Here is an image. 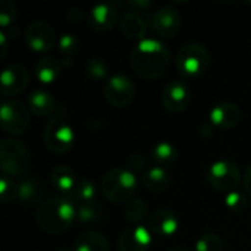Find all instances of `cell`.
Segmentation results:
<instances>
[{
  "label": "cell",
  "instance_id": "obj_8",
  "mask_svg": "<svg viewBox=\"0 0 251 251\" xmlns=\"http://www.w3.org/2000/svg\"><path fill=\"white\" fill-rule=\"evenodd\" d=\"M137 88L134 81L122 74L112 75L104 84V97L115 107L128 106L135 97Z\"/></svg>",
  "mask_w": 251,
  "mask_h": 251
},
{
  "label": "cell",
  "instance_id": "obj_21",
  "mask_svg": "<svg viewBox=\"0 0 251 251\" xmlns=\"http://www.w3.org/2000/svg\"><path fill=\"white\" fill-rule=\"evenodd\" d=\"M28 107L37 116H47L54 110L56 103L49 91L35 90L28 96Z\"/></svg>",
  "mask_w": 251,
  "mask_h": 251
},
{
  "label": "cell",
  "instance_id": "obj_33",
  "mask_svg": "<svg viewBox=\"0 0 251 251\" xmlns=\"http://www.w3.org/2000/svg\"><path fill=\"white\" fill-rule=\"evenodd\" d=\"M59 50L66 56H72L79 50V40L74 34L66 32L59 38Z\"/></svg>",
  "mask_w": 251,
  "mask_h": 251
},
{
  "label": "cell",
  "instance_id": "obj_6",
  "mask_svg": "<svg viewBox=\"0 0 251 251\" xmlns=\"http://www.w3.org/2000/svg\"><path fill=\"white\" fill-rule=\"evenodd\" d=\"M62 112L65 110L60 109L54 113L53 118H50L44 131V143L47 149L57 154H63L71 150L75 140L74 129L68 124L66 116Z\"/></svg>",
  "mask_w": 251,
  "mask_h": 251
},
{
  "label": "cell",
  "instance_id": "obj_36",
  "mask_svg": "<svg viewBox=\"0 0 251 251\" xmlns=\"http://www.w3.org/2000/svg\"><path fill=\"white\" fill-rule=\"evenodd\" d=\"M244 188H246L247 194L251 197V165L247 168L246 175H244Z\"/></svg>",
  "mask_w": 251,
  "mask_h": 251
},
{
  "label": "cell",
  "instance_id": "obj_19",
  "mask_svg": "<svg viewBox=\"0 0 251 251\" xmlns=\"http://www.w3.org/2000/svg\"><path fill=\"white\" fill-rule=\"evenodd\" d=\"M141 184L150 193H162V191L168 190V187L171 184V176L165 168L154 166V168L149 169L141 176Z\"/></svg>",
  "mask_w": 251,
  "mask_h": 251
},
{
  "label": "cell",
  "instance_id": "obj_15",
  "mask_svg": "<svg viewBox=\"0 0 251 251\" xmlns=\"http://www.w3.org/2000/svg\"><path fill=\"white\" fill-rule=\"evenodd\" d=\"M241 119V110L237 104L229 101L218 103L210 110V124L219 129H232Z\"/></svg>",
  "mask_w": 251,
  "mask_h": 251
},
{
  "label": "cell",
  "instance_id": "obj_9",
  "mask_svg": "<svg viewBox=\"0 0 251 251\" xmlns=\"http://www.w3.org/2000/svg\"><path fill=\"white\" fill-rule=\"evenodd\" d=\"M0 122L6 132L12 135H21L28 128L29 115L21 101L9 100L4 101L0 107Z\"/></svg>",
  "mask_w": 251,
  "mask_h": 251
},
{
  "label": "cell",
  "instance_id": "obj_12",
  "mask_svg": "<svg viewBox=\"0 0 251 251\" xmlns=\"http://www.w3.org/2000/svg\"><path fill=\"white\" fill-rule=\"evenodd\" d=\"M151 232L141 225L128 226L118 240L119 251H149L151 246Z\"/></svg>",
  "mask_w": 251,
  "mask_h": 251
},
{
  "label": "cell",
  "instance_id": "obj_24",
  "mask_svg": "<svg viewBox=\"0 0 251 251\" xmlns=\"http://www.w3.org/2000/svg\"><path fill=\"white\" fill-rule=\"evenodd\" d=\"M153 159L156 162L157 166L165 168V166H171L176 162L178 159V150L174 144L168 143V141H160L157 143L153 150H151Z\"/></svg>",
  "mask_w": 251,
  "mask_h": 251
},
{
  "label": "cell",
  "instance_id": "obj_37",
  "mask_svg": "<svg viewBox=\"0 0 251 251\" xmlns=\"http://www.w3.org/2000/svg\"><path fill=\"white\" fill-rule=\"evenodd\" d=\"M6 50H7L6 34L4 32H0V59H3L6 56Z\"/></svg>",
  "mask_w": 251,
  "mask_h": 251
},
{
  "label": "cell",
  "instance_id": "obj_10",
  "mask_svg": "<svg viewBox=\"0 0 251 251\" xmlns=\"http://www.w3.org/2000/svg\"><path fill=\"white\" fill-rule=\"evenodd\" d=\"M25 40L31 50L38 53H47L54 47L56 32L50 24L44 21H37L28 25L25 31Z\"/></svg>",
  "mask_w": 251,
  "mask_h": 251
},
{
  "label": "cell",
  "instance_id": "obj_4",
  "mask_svg": "<svg viewBox=\"0 0 251 251\" xmlns=\"http://www.w3.org/2000/svg\"><path fill=\"white\" fill-rule=\"evenodd\" d=\"M31 157L26 147L15 138L0 143V168L6 176H21L29 171Z\"/></svg>",
  "mask_w": 251,
  "mask_h": 251
},
{
  "label": "cell",
  "instance_id": "obj_40",
  "mask_svg": "<svg viewBox=\"0 0 251 251\" xmlns=\"http://www.w3.org/2000/svg\"><path fill=\"white\" fill-rule=\"evenodd\" d=\"M56 251H74V250H71L69 247H60V249H57Z\"/></svg>",
  "mask_w": 251,
  "mask_h": 251
},
{
  "label": "cell",
  "instance_id": "obj_26",
  "mask_svg": "<svg viewBox=\"0 0 251 251\" xmlns=\"http://www.w3.org/2000/svg\"><path fill=\"white\" fill-rule=\"evenodd\" d=\"M41 197V185L35 179H25L19 184V191H18V200L29 204Z\"/></svg>",
  "mask_w": 251,
  "mask_h": 251
},
{
  "label": "cell",
  "instance_id": "obj_38",
  "mask_svg": "<svg viewBox=\"0 0 251 251\" xmlns=\"http://www.w3.org/2000/svg\"><path fill=\"white\" fill-rule=\"evenodd\" d=\"M151 4L150 0H134V1H129V6L132 7H141V9H146Z\"/></svg>",
  "mask_w": 251,
  "mask_h": 251
},
{
  "label": "cell",
  "instance_id": "obj_18",
  "mask_svg": "<svg viewBox=\"0 0 251 251\" xmlns=\"http://www.w3.org/2000/svg\"><path fill=\"white\" fill-rule=\"evenodd\" d=\"M121 29L125 37L131 40H144V35L147 32V24L146 19L135 10L126 12L121 19Z\"/></svg>",
  "mask_w": 251,
  "mask_h": 251
},
{
  "label": "cell",
  "instance_id": "obj_22",
  "mask_svg": "<svg viewBox=\"0 0 251 251\" xmlns=\"http://www.w3.org/2000/svg\"><path fill=\"white\" fill-rule=\"evenodd\" d=\"M60 63L51 56L41 57L34 68L35 78L43 84H53L60 75Z\"/></svg>",
  "mask_w": 251,
  "mask_h": 251
},
{
  "label": "cell",
  "instance_id": "obj_32",
  "mask_svg": "<svg viewBox=\"0 0 251 251\" xmlns=\"http://www.w3.org/2000/svg\"><path fill=\"white\" fill-rule=\"evenodd\" d=\"M225 204H226V207L231 210V212H234V213H241V212H244V209L247 207V197L243 194V193H240V191H231V193H228L226 194V197H225Z\"/></svg>",
  "mask_w": 251,
  "mask_h": 251
},
{
  "label": "cell",
  "instance_id": "obj_3",
  "mask_svg": "<svg viewBox=\"0 0 251 251\" xmlns=\"http://www.w3.org/2000/svg\"><path fill=\"white\" fill-rule=\"evenodd\" d=\"M137 187V176L132 171L125 168H115L109 171L101 179V191L112 203H128L132 200Z\"/></svg>",
  "mask_w": 251,
  "mask_h": 251
},
{
  "label": "cell",
  "instance_id": "obj_31",
  "mask_svg": "<svg viewBox=\"0 0 251 251\" xmlns=\"http://www.w3.org/2000/svg\"><path fill=\"white\" fill-rule=\"evenodd\" d=\"M196 251H222V240L216 234H204L197 240Z\"/></svg>",
  "mask_w": 251,
  "mask_h": 251
},
{
  "label": "cell",
  "instance_id": "obj_17",
  "mask_svg": "<svg viewBox=\"0 0 251 251\" xmlns=\"http://www.w3.org/2000/svg\"><path fill=\"white\" fill-rule=\"evenodd\" d=\"M150 231L160 237H172L179 226L178 216L169 209L156 210L149 221Z\"/></svg>",
  "mask_w": 251,
  "mask_h": 251
},
{
  "label": "cell",
  "instance_id": "obj_16",
  "mask_svg": "<svg viewBox=\"0 0 251 251\" xmlns=\"http://www.w3.org/2000/svg\"><path fill=\"white\" fill-rule=\"evenodd\" d=\"M118 12L112 3H99L90 10V26L97 32H106L112 29L116 24Z\"/></svg>",
  "mask_w": 251,
  "mask_h": 251
},
{
  "label": "cell",
  "instance_id": "obj_30",
  "mask_svg": "<svg viewBox=\"0 0 251 251\" xmlns=\"http://www.w3.org/2000/svg\"><path fill=\"white\" fill-rule=\"evenodd\" d=\"M19 184H15V181L10 176L3 175L0 179V199L1 201H13L18 199Z\"/></svg>",
  "mask_w": 251,
  "mask_h": 251
},
{
  "label": "cell",
  "instance_id": "obj_34",
  "mask_svg": "<svg viewBox=\"0 0 251 251\" xmlns=\"http://www.w3.org/2000/svg\"><path fill=\"white\" fill-rule=\"evenodd\" d=\"M16 18V6L10 0H3L0 4V25L4 28L10 25Z\"/></svg>",
  "mask_w": 251,
  "mask_h": 251
},
{
  "label": "cell",
  "instance_id": "obj_5",
  "mask_svg": "<svg viewBox=\"0 0 251 251\" xmlns=\"http://www.w3.org/2000/svg\"><path fill=\"white\" fill-rule=\"evenodd\" d=\"M210 65V54L203 44L188 43L182 46L176 56V68L185 78L203 75Z\"/></svg>",
  "mask_w": 251,
  "mask_h": 251
},
{
  "label": "cell",
  "instance_id": "obj_7",
  "mask_svg": "<svg viewBox=\"0 0 251 251\" xmlns=\"http://www.w3.org/2000/svg\"><path fill=\"white\" fill-rule=\"evenodd\" d=\"M207 179L215 190L228 194L231 191H235V188L238 187L241 181V174L235 163L228 160H218L209 168Z\"/></svg>",
  "mask_w": 251,
  "mask_h": 251
},
{
  "label": "cell",
  "instance_id": "obj_27",
  "mask_svg": "<svg viewBox=\"0 0 251 251\" xmlns=\"http://www.w3.org/2000/svg\"><path fill=\"white\" fill-rule=\"evenodd\" d=\"M147 204L144 200L141 199H132L125 204V218L128 222L138 225L140 222L144 221L146 215H147Z\"/></svg>",
  "mask_w": 251,
  "mask_h": 251
},
{
  "label": "cell",
  "instance_id": "obj_25",
  "mask_svg": "<svg viewBox=\"0 0 251 251\" xmlns=\"http://www.w3.org/2000/svg\"><path fill=\"white\" fill-rule=\"evenodd\" d=\"M74 201H76L78 204H84V203H91L96 197V185L94 182H91L90 179H79L76 181L71 196H69Z\"/></svg>",
  "mask_w": 251,
  "mask_h": 251
},
{
  "label": "cell",
  "instance_id": "obj_2",
  "mask_svg": "<svg viewBox=\"0 0 251 251\" xmlns=\"http://www.w3.org/2000/svg\"><path fill=\"white\" fill-rule=\"evenodd\" d=\"M76 219V207L68 197H53L43 201L35 213L37 225L49 232L59 234L66 231Z\"/></svg>",
  "mask_w": 251,
  "mask_h": 251
},
{
  "label": "cell",
  "instance_id": "obj_14",
  "mask_svg": "<svg viewBox=\"0 0 251 251\" xmlns=\"http://www.w3.org/2000/svg\"><path fill=\"white\" fill-rule=\"evenodd\" d=\"M0 85L3 96L19 94L28 85V72L21 65H9L3 69L0 76Z\"/></svg>",
  "mask_w": 251,
  "mask_h": 251
},
{
  "label": "cell",
  "instance_id": "obj_29",
  "mask_svg": "<svg viewBox=\"0 0 251 251\" xmlns=\"http://www.w3.org/2000/svg\"><path fill=\"white\" fill-rule=\"evenodd\" d=\"M85 72L90 78L103 79L109 74V65L101 57H91L85 65Z\"/></svg>",
  "mask_w": 251,
  "mask_h": 251
},
{
  "label": "cell",
  "instance_id": "obj_1",
  "mask_svg": "<svg viewBox=\"0 0 251 251\" xmlns=\"http://www.w3.org/2000/svg\"><path fill=\"white\" fill-rule=\"evenodd\" d=\"M168 47L154 38L141 40L131 53V68L134 72L146 79H154L162 76L169 65Z\"/></svg>",
  "mask_w": 251,
  "mask_h": 251
},
{
  "label": "cell",
  "instance_id": "obj_20",
  "mask_svg": "<svg viewBox=\"0 0 251 251\" xmlns=\"http://www.w3.org/2000/svg\"><path fill=\"white\" fill-rule=\"evenodd\" d=\"M74 251H109V241L103 234L88 231L76 237Z\"/></svg>",
  "mask_w": 251,
  "mask_h": 251
},
{
  "label": "cell",
  "instance_id": "obj_35",
  "mask_svg": "<svg viewBox=\"0 0 251 251\" xmlns=\"http://www.w3.org/2000/svg\"><path fill=\"white\" fill-rule=\"evenodd\" d=\"M128 166L132 171H141L146 168V157L140 153H134L128 159Z\"/></svg>",
  "mask_w": 251,
  "mask_h": 251
},
{
  "label": "cell",
  "instance_id": "obj_11",
  "mask_svg": "<svg viewBox=\"0 0 251 251\" xmlns=\"http://www.w3.org/2000/svg\"><path fill=\"white\" fill-rule=\"evenodd\" d=\"M191 101L190 87L184 81H172L169 82L162 93V103L166 110L172 113L184 112Z\"/></svg>",
  "mask_w": 251,
  "mask_h": 251
},
{
  "label": "cell",
  "instance_id": "obj_13",
  "mask_svg": "<svg viewBox=\"0 0 251 251\" xmlns=\"http://www.w3.org/2000/svg\"><path fill=\"white\" fill-rule=\"evenodd\" d=\"M151 26L159 35L171 38L181 28V15L171 6L159 7L151 16Z\"/></svg>",
  "mask_w": 251,
  "mask_h": 251
},
{
  "label": "cell",
  "instance_id": "obj_28",
  "mask_svg": "<svg viewBox=\"0 0 251 251\" xmlns=\"http://www.w3.org/2000/svg\"><path fill=\"white\" fill-rule=\"evenodd\" d=\"M100 215H101L100 206L94 201L76 206V221L82 225H90L97 222L100 219Z\"/></svg>",
  "mask_w": 251,
  "mask_h": 251
},
{
  "label": "cell",
  "instance_id": "obj_23",
  "mask_svg": "<svg viewBox=\"0 0 251 251\" xmlns=\"http://www.w3.org/2000/svg\"><path fill=\"white\" fill-rule=\"evenodd\" d=\"M50 179H51V184L54 185V188L57 191H60L62 194H66V196H71V193H72V190H74V187L76 184L75 172L66 165L56 166L51 171Z\"/></svg>",
  "mask_w": 251,
  "mask_h": 251
},
{
  "label": "cell",
  "instance_id": "obj_39",
  "mask_svg": "<svg viewBox=\"0 0 251 251\" xmlns=\"http://www.w3.org/2000/svg\"><path fill=\"white\" fill-rule=\"evenodd\" d=\"M168 251H191V250H188V249H185V247H172V249H169Z\"/></svg>",
  "mask_w": 251,
  "mask_h": 251
}]
</instances>
